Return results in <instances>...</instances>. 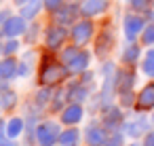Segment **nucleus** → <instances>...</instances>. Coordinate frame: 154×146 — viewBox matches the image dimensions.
Returning a JSON list of instances; mask_svg holds the SVG:
<instances>
[{
	"mask_svg": "<svg viewBox=\"0 0 154 146\" xmlns=\"http://www.w3.org/2000/svg\"><path fill=\"white\" fill-rule=\"evenodd\" d=\"M72 78L68 66L59 59L57 51H51L47 47L40 49V59H38V70H36V81L42 87H61Z\"/></svg>",
	"mask_w": 154,
	"mask_h": 146,
	"instance_id": "nucleus-1",
	"label": "nucleus"
},
{
	"mask_svg": "<svg viewBox=\"0 0 154 146\" xmlns=\"http://www.w3.org/2000/svg\"><path fill=\"white\" fill-rule=\"evenodd\" d=\"M93 51H89L87 47H78L74 43H68L61 51H59V59L68 66L70 74L72 76H78L82 74L85 70L91 68V62H93Z\"/></svg>",
	"mask_w": 154,
	"mask_h": 146,
	"instance_id": "nucleus-2",
	"label": "nucleus"
},
{
	"mask_svg": "<svg viewBox=\"0 0 154 146\" xmlns=\"http://www.w3.org/2000/svg\"><path fill=\"white\" fill-rule=\"evenodd\" d=\"M116 47V28L112 24V19H103L99 26H97V34L93 38V55L97 59H110L112 51Z\"/></svg>",
	"mask_w": 154,
	"mask_h": 146,
	"instance_id": "nucleus-3",
	"label": "nucleus"
},
{
	"mask_svg": "<svg viewBox=\"0 0 154 146\" xmlns=\"http://www.w3.org/2000/svg\"><path fill=\"white\" fill-rule=\"evenodd\" d=\"M70 43V28L68 26H61L57 21H51L45 26V32H42V47L51 49V51H61L66 45Z\"/></svg>",
	"mask_w": 154,
	"mask_h": 146,
	"instance_id": "nucleus-4",
	"label": "nucleus"
},
{
	"mask_svg": "<svg viewBox=\"0 0 154 146\" xmlns=\"http://www.w3.org/2000/svg\"><path fill=\"white\" fill-rule=\"evenodd\" d=\"M95 34H97V24H95V19L80 17L76 24L70 26V43H74V45H78V47H89V45H93Z\"/></svg>",
	"mask_w": 154,
	"mask_h": 146,
	"instance_id": "nucleus-5",
	"label": "nucleus"
},
{
	"mask_svg": "<svg viewBox=\"0 0 154 146\" xmlns=\"http://www.w3.org/2000/svg\"><path fill=\"white\" fill-rule=\"evenodd\" d=\"M61 129H63V125H61L59 116L57 119H53V116L45 119L42 116V121L36 127V146H55L59 142Z\"/></svg>",
	"mask_w": 154,
	"mask_h": 146,
	"instance_id": "nucleus-6",
	"label": "nucleus"
},
{
	"mask_svg": "<svg viewBox=\"0 0 154 146\" xmlns=\"http://www.w3.org/2000/svg\"><path fill=\"white\" fill-rule=\"evenodd\" d=\"M152 119H150V114L148 112H137V116L135 119H127L125 123H122V133L127 135V140H141L150 129H152Z\"/></svg>",
	"mask_w": 154,
	"mask_h": 146,
	"instance_id": "nucleus-7",
	"label": "nucleus"
},
{
	"mask_svg": "<svg viewBox=\"0 0 154 146\" xmlns=\"http://www.w3.org/2000/svg\"><path fill=\"white\" fill-rule=\"evenodd\" d=\"M146 24H148L146 15H139V13H131V11H129V13L122 17V36H125V40H127V43L139 40V36H141Z\"/></svg>",
	"mask_w": 154,
	"mask_h": 146,
	"instance_id": "nucleus-8",
	"label": "nucleus"
},
{
	"mask_svg": "<svg viewBox=\"0 0 154 146\" xmlns=\"http://www.w3.org/2000/svg\"><path fill=\"white\" fill-rule=\"evenodd\" d=\"M99 121H101V125H103L110 133L120 131V129H122V123L127 121V116H125V108H122L120 104L114 102V104H110V106H106V108L101 110Z\"/></svg>",
	"mask_w": 154,
	"mask_h": 146,
	"instance_id": "nucleus-9",
	"label": "nucleus"
},
{
	"mask_svg": "<svg viewBox=\"0 0 154 146\" xmlns=\"http://www.w3.org/2000/svg\"><path fill=\"white\" fill-rule=\"evenodd\" d=\"M110 131L101 125V121H91L82 127V144L85 146H103Z\"/></svg>",
	"mask_w": 154,
	"mask_h": 146,
	"instance_id": "nucleus-10",
	"label": "nucleus"
},
{
	"mask_svg": "<svg viewBox=\"0 0 154 146\" xmlns=\"http://www.w3.org/2000/svg\"><path fill=\"white\" fill-rule=\"evenodd\" d=\"M80 17H82V15H80V2H78V0H68L61 9H57V11L51 15V21H57V24L70 28V26L76 24Z\"/></svg>",
	"mask_w": 154,
	"mask_h": 146,
	"instance_id": "nucleus-11",
	"label": "nucleus"
},
{
	"mask_svg": "<svg viewBox=\"0 0 154 146\" xmlns=\"http://www.w3.org/2000/svg\"><path fill=\"white\" fill-rule=\"evenodd\" d=\"M53 87H42V85H38V89L34 91V95L28 100V110H32V112H38V114H45L47 110H49V104H51V100H53Z\"/></svg>",
	"mask_w": 154,
	"mask_h": 146,
	"instance_id": "nucleus-12",
	"label": "nucleus"
},
{
	"mask_svg": "<svg viewBox=\"0 0 154 146\" xmlns=\"http://www.w3.org/2000/svg\"><path fill=\"white\" fill-rule=\"evenodd\" d=\"M66 95H68V104L70 102H80V104H87L89 100H91V95L95 93L93 89H89L87 85H82L76 76H72L66 85Z\"/></svg>",
	"mask_w": 154,
	"mask_h": 146,
	"instance_id": "nucleus-13",
	"label": "nucleus"
},
{
	"mask_svg": "<svg viewBox=\"0 0 154 146\" xmlns=\"http://www.w3.org/2000/svg\"><path fill=\"white\" fill-rule=\"evenodd\" d=\"M28 26H30V21H28L23 15L13 13V15L2 24V28H0V30H2L5 38H23V34H26Z\"/></svg>",
	"mask_w": 154,
	"mask_h": 146,
	"instance_id": "nucleus-14",
	"label": "nucleus"
},
{
	"mask_svg": "<svg viewBox=\"0 0 154 146\" xmlns=\"http://www.w3.org/2000/svg\"><path fill=\"white\" fill-rule=\"evenodd\" d=\"M85 114H87L85 104H80V102H70V104L59 112V121H61L63 127H68V125H80V123L85 121Z\"/></svg>",
	"mask_w": 154,
	"mask_h": 146,
	"instance_id": "nucleus-15",
	"label": "nucleus"
},
{
	"mask_svg": "<svg viewBox=\"0 0 154 146\" xmlns=\"http://www.w3.org/2000/svg\"><path fill=\"white\" fill-rule=\"evenodd\" d=\"M110 0H82L80 2V15L89 17V19H99L103 15H108L110 11Z\"/></svg>",
	"mask_w": 154,
	"mask_h": 146,
	"instance_id": "nucleus-16",
	"label": "nucleus"
},
{
	"mask_svg": "<svg viewBox=\"0 0 154 146\" xmlns=\"http://www.w3.org/2000/svg\"><path fill=\"white\" fill-rule=\"evenodd\" d=\"M19 78V57L17 55H2L0 57V81L13 83Z\"/></svg>",
	"mask_w": 154,
	"mask_h": 146,
	"instance_id": "nucleus-17",
	"label": "nucleus"
},
{
	"mask_svg": "<svg viewBox=\"0 0 154 146\" xmlns=\"http://www.w3.org/2000/svg\"><path fill=\"white\" fill-rule=\"evenodd\" d=\"M143 57V45L139 40H133V43H127L120 51V64L122 66H137Z\"/></svg>",
	"mask_w": 154,
	"mask_h": 146,
	"instance_id": "nucleus-18",
	"label": "nucleus"
},
{
	"mask_svg": "<svg viewBox=\"0 0 154 146\" xmlns=\"http://www.w3.org/2000/svg\"><path fill=\"white\" fill-rule=\"evenodd\" d=\"M133 110H137V112H150V110H154V81L146 83L137 91V102H135Z\"/></svg>",
	"mask_w": 154,
	"mask_h": 146,
	"instance_id": "nucleus-19",
	"label": "nucleus"
},
{
	"mask_svg": "<svg viewBox=\"0 0 154 146\" xmlns=\"http://www.w3.org/2000/svg\"><path fill=\"white\" fill-rule=\"evenodd\" d=\"M135 83H137V72L133 70V66H120L116 70V93L135 89Z\"/></svg>",
	"mask_w": 154,
	"mask_h": 146,
	"instance_id": "nucleus-20",
	"label": "nucleus"
},
{
	"mask_svg": "<svg viewBox=\"0 0 154 146\" xmlns=\"http://www.w3.org/2000/svg\"><path fill=\"white\" fill-rule=\"evenodd\" d=\"M38 59H40V53H36L34 49L21 53V57H19V78H30L38 70Z\"/></svg>",
	"mask_w": 154,
	"mask_h": 146,
	"instance_id": "nucleus-21",
	"label": "nucleus"
},
{
	"mask_svg": "<svg viewBox=\"0 0 154 146\" xmlns=\"http://www.w3.org/2000/svg\"><path fill=\"white\" fill-rule=\"evenodd\" d=\"M82 142V131H80V125H68L61 129L59 133V146H80Z\"/></svg>",
	"mask_w": 154,
	"mask_h": 146,
	"instance_id": "nucleus-22",
	"label": "nucleus"
},
{
	"mask_svg": "<svg viewBox=\"0 0 154 146\" xmlns=\"http://www.w3.org/2000/svg\"><path fill=\"white\" fill-rule=\"evenodd\" d=\"M5 133L9 138H13V140L23 138V133H26V116H19V114L9 116L7 123H5Z\"/></svg>",
	"mask_w": 154,
	"mask_h": 146,
	"instance_id": "nucleus-23",
	"label": "nucleus"
},
{
	"mask_svg": "<svg viewBox=\"0 0 154 146\" xmlns=\"http://www.w3.org/2000/svg\"><path fill=\"white\" fill-rule=\"evenodd\" d=\"M42 32H45V24L38 19H32L26 34H23V45L28 47H36L38 43H42Z\"/></svg>",
	"mask_w": 154,
	"mask_h": 146,
	"instance_id": "nucleus-24",
	"label": "nucleus"
},
{
	"mask_svg": "<svg viewBox=\"0 0 154 146\" xmlns=\"http://www.w3.org/2000/svg\"><path fill=\"white\" fill-rule=\"evenodd\" d=\"M17 13H19V15H23L28 21L38 19V15H40V13H45V0H28L23 7H19V9H17Z\"/></svg>",
	"mask_w": 154,
	"mask_h": 146,
	"instance_id": "nucleus-25",
	"label": "nucleus"
},
{
	"mask_svg": "<svg viewBox=\"0 0 154 146\" xmlns=\"http://www.w3.org/2000/svg\"><path fill=\"white\" fill-rule=\"evenodd\" d=\"M66 106H68L66 87H63V85H61V87H55V91H53V100H51V104H49V112H51L53 116H59V112H61Z\"/></svg>",
	"mask_w": 154,
	"mask_h": 146,
	"instance_id": "nucleus-26",
	"label": "nucleus"
},
{
	"mask_svg": "<svg viewBox=\"0 0 154 146\" xmlns=\"http://www.w3.org/2000/svg\"><path fill=\"white\" fill-rule=\"evenodd\" d=\"M139 70L141 74H146L148 78H154V49L150 47L148 53H143L141 62H139Z\"/></svg>",
	"mask_w": 154,
	"mask_h": 146,
	"instance_id": "nucleus-27",
	"label": "nucleus"
},
{
	"mask_svg": "<svg viewBox=\"0 0 154 146\" xmlns=\"http://www.w3.org/2000/svg\"><path fill=\"white\" fill-rule=\"evenodd\" d=\"M135 102H137V93H135L133 89H129V91H118V93H116V104H120L125 110L135 108Z\"/></svg>",
	"mask_w": 154,
	"mask_h": 146,
	"instance_id": "nucleus-28",
	"label": "nucleus"
},
{
	"mask_svg": "<svg viewBox=\"0 0 154 146\" xmlns=\"http://www.w3.org/2000/svg\"><path fill=\"white\" fill-rule=\"evenodd\" d=\"M21 45V38H2V55H19Z\"/></svg>",
	"mask_w": 154,
	"mask_h": 146,
	"instance_id": "nucleus-29",
	"label": "nucleus"
},
{
	"mask_svg": "<svg viewBox=\"0 0 154 146\" xmlns=\"http://www.w3.org/2000/svg\"><path fill=\"white\" fill-rule=\"evenodd\" d=\"M127 7H129V11H131V13L146 15V13L154 7V2H152V0H127Z\"/></svg>",
	"mask_w": 154,
	"mask_h": 146,
	"instance_id": "nucleus-30",
	"label": "nucleus"
},
{
	"mask_svg": "<svg viewBox=\"0 0 154 146\" xmlns=\"http://www.w3.org/2000/svg\"><path fill=\"white\" fill-rule=\"evenodd\" d=\"M139 43L143 45V47H154V24L152 21H148L146 24V28H143V32H141V36H139Z\"/></svg>",
	"mask_w": 154,
	"mask_h": 146,
	"instance_id": "nucleus-31",
	"label": "nucleus"
},
{
	"mask_svg": "<svg viewBox=\"0 0 154 146\" xmlns=\"http://www.w3.org/2000/svg\"><path fill=\"white\" fill-rule=\"evenodd\" d=\"M76 78H78V81H80L82 85H87L89 89H93V91L97 89V76H95V72H93L91 68H89V70H85L82 74H78Z\"/></svg>",
	"mask_w": 154,
	"mask_h": 146,
	"instance_id": "nucleus-32",
	"label": "nucleus"
},
{
	"mask_svg": "<svg viewBox=\"0 0 154 146\" xmlns=\"http://www.w3.org/2000/svg\"><path fill=\"white\" fill-rule=\"evenodd\" d=\"M125 140H127V135H125L122 131H114V133L108 135V140H106L103 146H127Z\"/></svg>",
	"mask_w": 154,
	"mask_h": 146,
	"instance_id": "nucleus-33",
	"label": "nucleus"
},
{
	"mask_svg": "<svg viewBox=\"0 0 154 146\" xmlns=\"http://www.w3.org/2000/svg\"><path fill=\"white\" fill-rule=\"evenodd\" d=\"M66 2H68V0H45V13L53 15V13H55L57 9H61Z\"/></svg>",
	"mask_w": 154,
	"mask_h": 146,
	"instance_id": "nucleus-34",
	"label": "nucleus"
},
{
	"mask_svg": "<svg viewBox=\"0 0 154 146\" xmlns=\"http://www.w3.org/2000/svg\"><path fill=\"white\" fill-rule=\"evenodd\" d=\"M0 146H19V142L9 138L7 133H0Z\"/></svg>",
	"mask_w": 154,
	"mask_h": 146,
	"instance_id": "nucleus-35",
	"label": "nucleus"
},
{
	"mask_svg": "<svg viewBox=\"0 0 154 146\" xmlns=\"http://www.w3.org/2000/svg\"><path fill=\"white\" fill-rule=\"evenodd\" d=\"M11 15H13V9H11V7H5V9H0V28H2V24H5V21H7Z\"/></svg>",
	"mask_w": 154,
	"mask_h": 146,
	"instance_id": "nucleus-36",
	"label": "nucleus"
},
{
	"mask_svg": "<svg viewBox=\"0 0 154 146\" xmlns=\"http://www.w3.org/2000/svg\"><path fill=\"white\" fill-rule=\"evenodd\" d=\"M141 146H154V129H150V131L141 138Z\"/></svg>",
	"mask_w": 154,
	"mask_h": 146,
	"instance_id": "nucleus-37",
	"label": "nucleus"
},
{
	"mask_svg": "<svg viewBox=\"0 0 154 146\" xmlns=\"http://www.w3.org/2000/svg\"><path fill=\"white\" fill-rule=\"evenodd\" d=\"M146 19H148V21H152V24H154V7H152V9H150V11H148V13H146Z\"/></svg>",
	"mask_w": 154,
	"mask_h": 146,
	"instance_id": "nucleus-38",
	"label": "nucleus"
},
{
	"mask_svg": "<svg viewBox=\"0 0 154 146\" xmlns=\"http://www.w3.org/2000/svg\"><path fill=\"white\" fill-rule=\"evenodd\" d=\"M26 2H28V0H13V7H15V9H19V7H23Z\"/></svg>",
	"mask_w": 154,
	"mask_h": 146,
	"instance_id": "nucleus-39",
	"label": "nucleus"
},
{
	"mask_svg": "<svg viewBox=\"0 0 154 146\" xmlns=\"http://www.w3.org/2000/svg\"><path fill=\"white\" fill-rule=\"evenodd\" d=\"M5 123H7V119H0V133H5Z\"/></svg>",
	"mask_w": 154,
	"mask_h": 146,
	"instance_id": "nucleus-40",
	"label": "nucleus"
},
{
	"mask_svg": "<svg viewBox=\"0 0 154 146\" xmlns=\"http://www.w3.org/2000/svg\"><path fill=\"white\" fill-rule=\"evenodd\" d=\"M127 146H141V142H137V140H131V144H127Z\"/></svg>",
	"mask_w": 154,
	"mask_h": 146,
	"instance_id": "nucleus-41",
	"label": "nucleus"
},
{
	"mask_svg": "<svg viewBox=\"0 0 154 146\" xmlns=\"http://www.w3.org/2000/svg\"><path fill=\"white\" fill-rule=\"evenodd\" d=\"M150 119H152V123H154V110H150Z\"/></svg>",
	"mask_w": 154,
	"mask_h": 146,
	"instance_id": "nucleus-42",
	"label": "nucleus"
},
{
	"mask_svg": "<svg viewBox=\"0 0 154 146\" xmlns=\"http://www.w3.org/2000/svg\"><path fill=\"white\" fill-rule=\"evenodd\" d=\"M0 57H2V40H0Z\"/></svg>",
	"mask_w": 154,
	"mask_h": 146,
	"instance_id": "nucleus-43",
	"label": "nucleus"
},
{
	"mask_svg": "<svg viewBox=\"0 0 154 146\" xmlns=\"http://www.w3.org/2000/svg\"><path fill=\"white\" fill-rule=\"evenodd\" d=\"M2 114H5V110H2V106H0V119H2Z\"/></svg>",
	"mask_w": 154,
	"mask_h": 146,
	"instance_id": "nucleus-44",
	"label": "nucleus"
},
{
	"mask_svg": "<svg viewBox=\"0 0 154 146\" xmlns=\"http://www.w3.org/2000/svg\"><path fill=\"white\" fill-rule=\"evenodd\" d=\"M78 2H82V0H78Z\"/></svg>",
	"mask_w": 154,
	"mask_h": 146,
	"instance_id": "nucleus-45",
	"label": "nucleus"
},
{
	"mask_svg": "<svg viewBox=\"0 0 154 146\" xmlns=\"http://www.w3.org/2000/svg\"><path fill=\"white\" fill-rule=\"evenodd\" d=\"M55 146H59V144H55Z\"/></svg>",
	"mask_w": 154,
	"mask_h": 146,
	"instance_id": "nucleus-46",
	"label": "nucleus"
},
{
	"mask_svg": "<svg viewBox=\"0 0 154 146\" xmlns=\"http://www.w3.org/2000/svg\"><path fill=\"white\" fill-rule=\"evenodd\" d=\"M0 2H2V0H0Z\"/></svg>",
	"mask_w": 154,
	"mask_h": 146,
	"instance_id": "nucleus-47",
	"label": "nucleus"
},
{
	"mask_svg": "<svg viewBox=\"0 0 154 146\" xmlns=\"http://www.w3.org/2000/svg\"><path fill=\"white\" fill-rule=\"evenodd\" d=\"M152 2H154V0H152Z\"/></svg>",
	"mask_w": 154,
	"mask_h": 146,
	"instance_id": "nucleus-48",
	"label": "nucleus"
}]
</instances>
